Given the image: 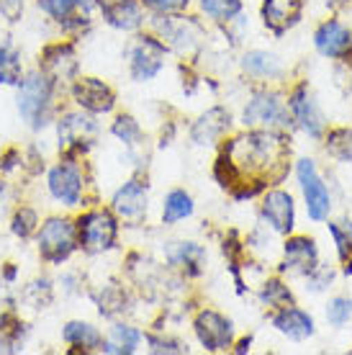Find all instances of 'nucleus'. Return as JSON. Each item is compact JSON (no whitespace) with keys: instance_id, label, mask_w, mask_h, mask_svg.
I'll return each mask as SVG.
<instances>
[{"instance_id":"f257e3e1","label":"nucleus","mask_w":352,"mask_h":355,"mask_svg":"<svg viewBox=\"0 0 352 355\" xmlns=\"http://www.w3.org/2000/svg\"><path fill=\"white\" fill-rule=\"evenodd\" d=\"M288 155L291 144L281 132L249 129L227 142L216 160L213 175L221 188L234 193L237 201L245 198V188L252 198L265 186H273L288 173Z\"/></svg>"},{"instance_id":"f03ea898","label":"nucleus","mask_w":352,"mask_h":355,"mask_svg":"<svg viewBox=\"0 0 352 355\" xmlns=\"http://www.w3.org/2000/svg\"><path fill=\"white\" fill-rule=\"evenodd\" d=\"M13 90H16L18 119L26 124L28 132L39 134L54 124V119L60 114L57 98L64 88H60L46 72H42L36 64L28 67Z\"/></svg>"},{"instance_id":"7ed1b4c3","label":"nucleus","mask_w":352,"mask_h":355,"mask_svg":"<svg viewBox=\"0 0 352 355\" xmlns=\"http://www.w3.org/2000/svg\"><path fill=\"white\" fill-rule=\"evenodd\" d=\"M88 188L90 175L85 157L78 155H60V160L46 170V193L54 204H60L64 211H80L88 209Z\"/></svg>"},{"instance_id":"20e7f679","label":"nucleus","mask_w":352,"mask_h":355,"mask_svg":"<svg viewBox=\"0 0 352 355\" xmlns=\"http://www.w3.org/2000/svg\"><path fill=\"white\" fill-rule=\"evenodd\" d=\"M36 255L49 268L67 266L75 252H80L78 245V224L70 214H49L42 219L39 230L34 234Z\"/></svg>"},{"instance_id":"39448f33","label":"nucleus","mask_w":352,"mask_h":355,"mask_svg":"<svg viewBox=\"0 0 352 355\" xmlns=\"http://www.w3.org/2000/svg\"><path fill=\"white\" fill-rule=\"evenodd\" d=\"M75 224H78L80 252H85L90 258L106 255L118 245L121 222L116 219V214L111 209H103V206L80 209V214L75 216Z\"/></svg>"},{"instance_id":"423d86ee","label":"nucleus","mask_w":352,"mask_h":355,"mask_svg":"<svg viewBox=\"0 0 352 355\" xmlns=\"http://www.w3.org/2000/svg\"><path fill=\"white\" fill-rule=\"evenodd\" d=\"M54 142L60 155H78V157H88V152L98 144L100 137V124L98 116H90L80 108H64L57 119H54Z\"/></svg>"},{"instance_id":"0eeeda50","label":"nucleus","mask_w":352,"mask_h":355,"mask_svg":"<svg viewBox=\"0 0 352 355\" xmlns=\"http://www.w3.org/2000/svg\"><path fill=\"white\" fill-rule=\"evenodd\" d=\"M152 34L162 39V44L168 46L170 52L180 54V57H193L203 46L206 39V28L201 26V21H195L193 16H185L183 10L177 13H155L150 18Z\"/></svg>"},{"instance_id":"6e6552de","label":"nucleus","mask_w":352,"mask_h":355,"mask_svg":"<svg viewBox=\"0 0 352 355\" xmlns=\"http://www.w3.org/2000/svg\"><path fill=\"white\" fill-rule=\"evenodd\" d=\"M39 13L60 28L62 36L80 39L96 21V0H34Z\"/></svg>"},{"instance_id":"1a4fd4ad","label":"nucleus","mask_w":352,"mask_h":355,"mask_svg":"<svg viewBox=\"0 0 352 355\" xmlns=\"http://www.w3.org/2000/svg\"><path fill=\"white\" fill-rule=\"evenodd\" d=\"M168 46L155 34H141L137 31L129 46H126V64L134 83H152L159 72L165 70L168 62Z\"/></svg>"},{"instance_id":"9d476101","label":"nucleus","mask_w":352,"mask_h":355,"mask_svg":"<svg viewBox=\"0 0 352 355\" xmlns=\"http://www.w3.org/2000/svg\"><path fill=\"white\" fill-rule=\"evenodd\" d=\"M247 129H285L291 126V111L278 90H255L242 111Z\"/></svg>"},{"instance_id":"9b49d317","label":"nucleus","mask_w":352,"mask_h":355,"mask_svg":"<svg viewBox=\"0 0 352 355\" xmlns=\"http://www.w3.org/2000/svg\"><path fill=\"white\" fill-rule=\"evenodd\" d=\"M36 67L42 72H46L60 88L67 90V85L82 72L75 39H67V36H64V39H57V42L44 44V49L39 52Z\"/></svg>"},{"instance_id":"f8f14e48","label":"nucleus","mask_w":352,"mask_h":355,"mask_svg":"<svg viewBox=\"0 0 352 355\" xmlns=\"http://www.w3.org/2000/svg\"><path fill=\"white\" fill-rule=\"evenodd\" d=\"M67 96H70L72 106L85 111L90 116H108L116 111V90L108 85L103 78H96V75H82L80 72L78 78L67 85Z\"/></svg>"},{"instance_id":"ddd939ff","label":"nucleus","mask_w":352,"mask_h":355,"mask_svg":"<svg viewBox=\"0 0 352 355\" xmlns=\"http://www.w3.org/2000/svg\"><path fill=\"white\" fill-rule=\"evenodd\" d=\"M108 209L126 227L144 224L147 222V214H150V183L141 175L123 180L121 186L114 191V196H111V206Z\"/></svg>"},{"instance_id":"4468645a","label":"nucleus","mask_w":352,"mask_h":355,"mask_svg":"<svg viewBox=\"0 0 352 355\" xmlns=\"http://www.w3.org/2000/svg\"><path fill=\"white\" fill-rule=\"evenodd\" d=\"M193 332L206 353H227L234 345V322L216 309H201L193 320Z\"/></svg>"},{"instance_id":"2eb2a0df","label":"nucleus","mask_w":352,"mask_h":355,"mask_svg":"<svg viewBox=\"0 0 352 355\" xmlns=\"http://www.w3.org/2000/svg\"><path fill=\"white\" fill-rule=\"evenodd\" d=\"M296 175H299L301 191H303V201H306V211L314 222H324L329 216V209H332V198H329V191H326V183L319 175L314 160H299L296 165Z\"/></svg>"},{"instance_id":"dca6fc26","label":"nucleus","mask_w":352,"mask_h":355,"mask_svg":"<svg viewBox=\"0 0 352 355\" xmlns=\"http://www.w3.org/2000/svg\"><path fill=\"white\" fill-rule=\"evenodd\" d=\"M96 10L106 26L121 34H137L147 21L141 0H96Z\"/></svg>"},{"instance_id":"f3484780","label":"nucleus","mask_w":352,"mask_h":355,"mask_svg":"<svg viewBox=\"0 0 352 355\" xmlns=\"http://www.w3.org/2000/svg\"><path fill=\"white\" fill-rule=\"evenodd\" d=\"M260 216L263 222L278 234H291L296 227V206H293V196L288 191L273 188L263 196L260 204Z\"/></svg>"},{"instance_id":"a211bd4d","label":"nucleus","mask_w":352,"mask_h":355,"mask_svg":"<svg viewBox=\"0 0 352 355\" xmlns=\"http://www.w3.org/2000/svg\"><path fill=\"white\" fill-rule=\"evenodd\" d=\"M206 248L193 240H173L165 242V263L173 270H180L188 278H195L206 270Z\"/></svg>"},{"instance_id":"6ab92c4d","label":"nucleus","mask_w":352,"mask_h":355,"mask_svg":"<svg viewBox=\"0 0 352 355\" xmlns=\"http://www.w3.org/2000/svg\"><path fill=\"white\" fill-rule=\"evenodd\" d=\"M231 129V114L224 106H213L201 114L191 126V142L195 147H213Z\"/></svg>"},{"instance_id":"aec40b11","label":"nucleus","mask_w":352,"mask_h":355,"mask_svg":"<svg viewBox=\"0 0 352 355\" xmlns=\"http://www.w3.org/2000/svg\"><path fill=\"white\" fill-rule=\"evenodd\" d=\"M288 111H291V121H296L308 137H322V132H324V116H322L317 101L308 93L306 85H299L288 96Z\"/></svg>"},{"instance_id":"412c9836","label":"nucleus","mask_w":352,"mask_h":355,"mask_svg":"<svg viewBox=\"0 0 352 355\" xmlns=\"http://www.w3.org/2000/svg\"><path fill=\"white\" fill-rule=\"evenodd\" d=\"M319 266V250L317 242L311 237H288L285 240V248H283V266L281 270L285 273H296V275H306L311 273L314 268Z\"/></svg>"},{"instance_id":"4be33fe9","label":"nucleus","mask_w":352,"mask_h":355,"mask_svg":"<svg viewBox=\"0 0 352 355\" xmlns=\"http://www.w3.org/2000/svg\"><path fill=\"white\" fill-rule=\"evenodd\" d=\"M270 322H273V327L281 332L283 338L293 340V343H303V340H308L314 332H317V327H314V317H311L308 311L299 309L296 304L281 306V309L270 317Z\"/></svg>"},{"instance_id":"5701e85b","label":"nucleus","mask_w":352,"mask_h":355,"mask_svg":"<svg viewBox=\"0 0 352 355\" xmlns=\"http://www.w3.org/2000/svg\"><path fill=\"white\" fill-rule=\"evenodd\" d=\"M62 343L75 353H100L103 332L88 320H70L62 324Z\"/></svg>"},{"instance_id":"b1692460","label":"nucleus","mask_w":352,"mask_h":355,"mask_svg":"<svg viewBox=\"0 0 352 355\" xmlns=\"http://www.w3.org/2000/svg\"><path fill=\"white\" fill-rule=\"evenodd\" d=\"M57 299V284L49 275H34L18 288L16 304L26 311H46Z\"/></svg>"},{"instance_id":"393cba45","label":"nucleus","mask_w":352,"mask_h":355,"mask_svg":"<svg viewBox=\"0 0 352 355\" xmlns=\"http://www.w3.org/2000/svg\"><path fill=\"white\" fill-rule=\"evenodd\" d=\"M314 46L319 54L332 57V60H342L352 49V34L350 28H344L340 21H324L314 34Z\"/></svg>"},{"instance_id":"a878e982","label":"nucleus","mask_w":352,"mask_h":355,"mask_svg":"<svg viewBox=\"0 0 352 355\" xmlns=\"http://www.w3.org/2000/svg\"><path fill=\"white\" fill-rule=\"evenodd\" d=\"M90 299L98 306V314L106 317V320H121L123 314L129 311V291L123 288V284L118 281H108V284L98 286L96 291H90Z\"/></svg>"},{"instance_id":"bb28decb","label":"nucleus","mask_w":352,"mask_h":355,"mask_svg":"<svg viewBox=\"0 0 352 355\" xmlns=\"http://www.w3.org/2000/svg\"><path fill=\"white\" fill-rule=\"evenodd\" d=\"M144 343V332L139 327H134L129 322L116 320L108 332L103 335V347L100 353L106 355H132L139 350V345Z\"/></svg>"},{"instance_id":"cd10ccee","label":"nucleus","mask_w":352,"mask_h":355,"mask_svg":"<svg viewBox=\"0 0 352 355\" xmlns=\"http://www.w3.org/2000/svg\"><path fill=\"white\" fill-rule=\"evenodd\" d=\"M301 0H263V24L275 36L285 34L291 26L299 24Z\"/></svg>"},{"instance_id":"c85d7f7f","label":"nucleus","mask_w":352,"mask_h":355,"mask_svg":"<svg viewBox=\"0 0 352 355\" xmlns=\"http://www.w3.org/2000/svg\"><path fill=\"white\" fill-rule=\"evenodd\" d=\"M239 67L245 75L249 78H255V80H278L283 78V67L281 57L273 52H265V49H249V52L242 54V60H239Z\"/></svg>"},{"instance_id":"c756f323","label":"nucleus","mask_w":352,"mask_h":355,"mask_svg":"<svg viewBox=\"0 0 352 355\" xmlns=\"http://www.w3.org/2000/svg\"><path fill=\"white\" fill-rule=\"evenodd\" d=\"M26 72V64H24V49L6 36L0 42V88H16L21 78Z\"/></svg>"},{"instance_id":"7c9ffc66","label":"nucleus","mask_w":352,"mask_h":355,"mask_svg":"<svg viewBox=\"0 0 352 355\" xmlns=\"http://www.w3.org/2000/svg\"><path fill=\"white\" fill-rule=\"evenodd\" d=\"M193 211H195V201L185 188H173L162 198V224L165 227H175V224L185 222V219H191Z\"/></svg>"},{"instance_id":"2f4dec72","label":"nucleus","mask_w":352,"mask_h":355,"mask_svg":"<svg viewBox=\"0 0 352 355\" xmlns=\"http://www.w3.org/2000/svg\"><path fill=\"white\" fill-rule=\"evenodd\" d=\"M39 224H42L39 209H34V206H28V204H18L16 209H13V214H10L8 230L16 240L28 242V240H34Z\"/></svg>"},{"instance_id":"473e14b6","label":"nucleus","mask_w":352,"mask_h":355,"mask_svg":"<svg viewBox=\"0 0 352 355\" xmlns=\"http://www.w3.org/2000/svg\"><path fill=\"white\" fill-rule=\"evenodd\" d=\"M108 132H111V137H116L129 152L137 150L141 144V139H144L141 124L132 114H116V119L111 121V126H108Z\"/></svg>"},{"instance_id":"72a5a7b5","label":"nucleus","mask_w":352,"mask_h":355,"mask_svg":"<svg viewBox=\"0 0 352 355\" xmlns=\"http://www.w3.org/2000/svg\"><path fill=\"white\" fill-rule=\"evenodd\" d=\"M198 8L206 18L216 24H231L242 16L245 0H198Z\"/></svg>"},{"instance_id":"f704fd0d","label":"nucleus","mask_w":352,"mask_h":355,"mask_svg":"<svg viewBox=\"0 0 352 355\" xmlns=\"http://www.w3.org/2000/svg\"><path fill=\"white\" fill-rule=\"evenodd\" d=\"M257 296H260V304H265V306H273V309H281V306H288V304H293L291 288L283 284V281H278V278L265 281Z\"/></svg>"},{"instance_id":"c9c22d12","label":"nucleus","mask_w":352,"mask_h":355,"mask_svg":"<svg viewBox=\"0 0 352 355\" xmlns=\"http://www.w3.org/2000/svg\"><path fill=\"white\" fill-rule=\"evenodd\" d=\"M340 224H329V232L337 242V252H340V260L344 263V273L352 275V222H342Z\"/></svg>"},{"instance_id":"e433bc0d","label":"nucleus","mask_w":352,"mask_h":355,"mask_svg":"<svg viewBox=\"0 0 352 355\" xmlns=\"http://www.w3.org/2000/svg\"><path fill=\"white\" fill-rule=\"evenodd\" d=\"M144 343L150 345V347H147L150 353H157V355H183V353H191L188 343H183V340H177V338H165V335H155V332L144 335Z\"/></svg>"},{"instance_id":"4c0bfd02","label":"nucleus","mask_w":352,"mask_h":355,"mask_svg":"<svg viewBox=\"0 0 352 355\" xmlns=\"http://www.w3.org/2000/svg\"><path fill=\"white\" fill-rule=\"evenodd\" d=\"M326 150L335 155L337 160H352V132L350 129H337L326 139Z\"/></svg>"},{"instance_id":"58836bf2","label":"nucleus","mask_w":352,"mask_h":355,"mask_svg":"<svg viewBox=\"0 0 352 355\" xmlns=\"http://www.w3.org/2000/svg\"><path fill=\"white\" fill-rule=\"evenodd\" d=\"M326 320H329V324H335V327H344L352 320V299L335 296L332 302L326 304Z\"/></svg>"},{"instance_id":"ea45409f","label":"nucleus","mask_w":352,"mask_h":355,"mask_svg":"<svg viewBox=\"0 0 352 355\" xmlns=\"http://www.w3.org/2000/svg\"><path fill=\"white\" fill-rule=\"evenodd\" d=\"M54 284L60 286L62 293L64 296H82L85 291V281H82V273L75 270V268H67V270H62V275L54 281Z\"/></svg>"},{"instance_id":"a19ab883","label":"nucleus","mask_w":352,"mask_h":355,"mask_svg":"<svg viewBox=\"0 0 352 355\" xmlns=\"http://www.w3.org/2000/svg\"><path fill=\"white\" fill-rule=\"evenodd\" d=\"M16 170H24V150L21 147H8L0 155V175H10Z\"/></svg>"},{"instance_id":"79ce46f5","label":"nucleus","mask_w":352,"mask_h":355,"mask_svg":"<svg viewBox=\"0 0 352 355\" xmlns=\"http://www.w3.org/2000/svg\"><path fill=\"white\" fill-rule=\"evenodd\" d=\"M191 0H141L144 10H152V13H177V10L188 8Z\"/></svg>"},{"instance_id":"37998d69","label":"nucleus","mask_w":352,"mask_h":355,"mask_svg":"<svg viewBox=\"0 0 352 355\" xmlns=\"http://www.w3.org/2000/svg\"><path fill=\"white\" fill-rule=\"evenodd\" d=\"M306 281H308L306 288H311V291H324L326 286H329V281H332V270L317 266L311 273H306Z\"/></svg>"},{"instance_id":"c03bdc74","label":"nucleus","mask_w":352,"mask_h":355,"mask_svg":"<svg viewBox=\"0 0 352 355\" xmlns=\"http://www.w3.org/2000/svg\"><path fill=\"white\" fill-rule=\"evenodd\" d=\"M24 6H26V0H0V16L16 24L18 18L24 16Z\"/></svg>"},{"instance_id":"a18cd8bd","label":"nucleus","mask_w":352,"mask_h":355,"mask_svg":"<svg viewBox=\"0 0 352 355\" xmlns=\"http://www.w3.org/2000/svg\"><path fill=\"white\" fill-rule=\"evenodd\" d=\"M249 345H252V338H247L239 343V347L234 350V353H249Z\"/></svg>"}]
</instances>
